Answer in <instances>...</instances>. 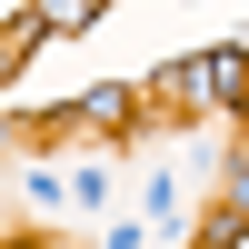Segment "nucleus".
<instances>
[{
    "label": "nucleus",
    "mask_w": 249,
    "mask_h": 249,
    "mask_svg": "<svg viewBox=\"0 0 249 249\" xmlns=\"http://www.w3.org/2000/svg\"><path fill=\"white\" fill-rule=\"evenodd\" d=\"M90 10H100V0H40V20H50V30H80Z\"/></svg>",
    "instance_id": "nucleus-1"
}]
</instances>
